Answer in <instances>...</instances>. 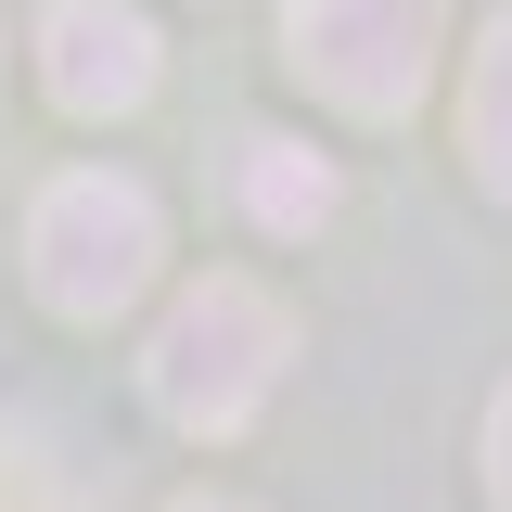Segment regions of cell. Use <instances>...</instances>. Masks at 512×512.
Masks as SVG:
<instances>
[{"instance_id":"4","label":"cell","mask_w":512,"mask_h":512,"mask_svg":"<svg viewBox=\"0 0 512 512\" xmlns=\"http://www.w3.org/2000/svg\"><path fill=\"white\" fill-rule=\"evenodd\" d=\"M39 77L64 116H128L154 90V26L128 0H52L39 13Z\"/></svg>"},{"instance_id":"8","label":"cell","mask_w":512,"mask_h":512,"mask_svg":"<svg viewBox=\"0 0 512 512\" xmlns=\"http://www.w3.org/2000/svg\"><path fill=\"white\" fill-rule=\"evenodd\" d=\"M167 512H244V500H167Z\"/></svg>"},{"instance_id":"7","label":"cell","mask_w":512,"mask_h":512,"mask_svg":"<svg viewBox=\"0 0 512 512\" xmlns=\"http://www.w3.org/2000/svg\"><path fill=\"white\" fill-rule=\"evenodd\" d=\"M487 487L512 500V384H500V410H487Z\"/></svg>"},{"instance_id":"5","label":"cell","mask_w":512,"mask_h":512,"mask_svg":"<svg viewBox=\"0 0 512 512\" xmlns=\"http://www.w3.org/2000/svg\"><path fill=\"white\" fill-rule=\"evenodd\" d=\"M244 218H256V231H282V244H308L320 218H333V167H320L308 141L256 128V141H244Z\"/></svg>"},{"instance_id":"1","label":"cell","mask_w":512,"mask_h":512,"mask_svg":"<svg viewBox=\"0 0 512 512\" xmlns=\"http://www.w3.org/2000/svg\"><path fill=\"white\" fill-rule=\"evenodd\" d=\"M282 359H295V320H282V295H256V282H192L180 308L154 320V359H141V384H154V410L180 423V436H244L256 410H269V384H282Z\"/></svg>"},{"instance_id":"9","label":"cell","mask_w":512,"mask_h":512,"mask_svg":"<svg viewBox=\"0 0 512 512\" xmlns=\"http://www.w3.org/2000/svg\"><path fill=\"white\" fill-rule=\"evenodd\" d=\"M26 512H52V500H26Z\"/></svg>"},{"instance_id":"3","label":"cell","mask_w":512,"mask_h":512,"mask_svg":"<svg viewBox=\"0 0 512 512\" xmlns=\"http://www.w3.org/2000/svg\"><path fill=\"white\" fill-rule=\"evenodd\" d=\"M448 13L436 0H282V64L333 90L346 116H410L436 77Z\"/></svg>"},{"instance_id":"2","label":"cell","mask_w":512,"mask_h":512,"mask_svg":"<svg viewBox=\"0 0 512 512\" xmlns=\"http://www.w3.org/2000/svg\"><path fill=\"white\" fill-rule=\"evenodd\" d=\"M154 256H167V218H154V192L116 180V167H77V180L39 192V218H26V269H39V295L64 320H116L141 282H154Z\"/></svg>"},{"instance_id":"6","label":"cell","mask_w":512,"mask_h":512,"mask_svg":"<svg viewBox=\"0 0 512 512\" xmlns=\"http://www.w3.org/2000/svg\"><path fill=\"white\" fill-rule=\"evenodd\" d=\"M461 141H474V180L512 205V13L487 26V52H474V90H461Z\"/></svg>"}]
</instances>
